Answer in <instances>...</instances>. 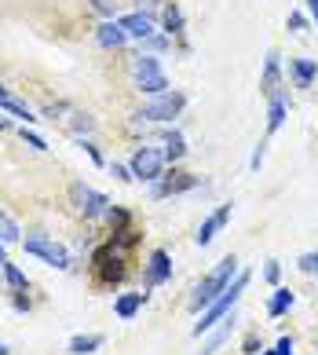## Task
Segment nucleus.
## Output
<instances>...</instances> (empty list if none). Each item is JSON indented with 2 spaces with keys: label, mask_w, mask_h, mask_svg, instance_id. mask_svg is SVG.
Segmentation results:
<instances>
[{
  "label": "nucleus",
  "mask_w": 318,
  "mask_h": 355,
  "mask_svg": "<svg viewBox=\"0 0 318 355\" xmlns=\"http://www.w3.org/2000/svg\"><path fill=\"white\" fill-rule=\"evenodd\" d=\"M249 282H253V275H249V271H238V279H234V282H231V286L223 289V293H220V297H216V300H212V304L202 311V319L194 322V330H191V334H194V337H205V334L216 330V326H220V322L234 311L238 300H242V293L249 289Z\"/></svg>",
  "instance_id": "1"
},
{
  "label": "nucleus",
  "mask_w": 318,
  "mask_h": 355,
  "mask_svg": "<svg viewBox=\"0 0 318 355\" xmlns=\"http://www.w3.org/2000/svg\"><path fill=\"white\" fill-rule=\"evenodd\" d=\"M238 271H242V264H238V257H223L216 268H212L202 282L194 286V293H191V311H205L212 300H216L223 289H227L234 279H238Z\"/></svg>",
  "instance_id": "2"
},
{
  "label": "nucleus",
  "mask_w": 318,
  "mask_h": 355,
  "mask_svg": "<svg viewBox=\"0 0 318 355\" xmlns=\"http://www.w3.org/2000/svg\"><path fill=\"white\" fill-rule=\"evenodd\" d=\"M132 85H136V92H143V96H150V99L172 88L161 59L150 55V51H139V55L132 59Z\"/></svg>",
  "instance_id": "3"
},
{
  "label": "nucleus",
  "mask_w": 318,
  "mask_h": 355,
  "mask_svg": "<svg viewBox=\"0 0 318 355\" xmlns=\"http://www.w3.org/2000/svg\"><path fill=\"white\" fill-rule=\"evenodd\" d=\"M22 249H26V257H37L41 264L55 268V271H70V268H73L70 249H66L62 242H55L51 234H26V239H22Z\"/></svg>",
  "instance_id": "4"
},
{
  "label": "nucleus",
  "mask_w": 318,
  "mask_h": 355,
  "mask_svg": "<svg viewBox=\"0 0 318 355\" xmlns=\"http://www.w3.org/2000/svg\"><path fill=\"white\" fill-rule=\"evenodd\" d=\"M70 205H73V213H77V216H85V220H103V216H106V209H110L114 202L106 198L103 191L88 187L85 180H73V183H70Z\"/></svg>",
  "instance_id": "5"
},
{
  "label": "nucleus",
  "mask_w": 318,
  "mask_h": 355,
  "mask_svg": "<svg viewBox=\"0 0 318 355\" xmlns=\"http://www.w3.org/2000/svg\"><path fill=\"white\" fill-rule=\"evenodd\" d=\"M91 268H96V282L99 286H117L128 275V268H125V253L117 249L114 242H106V245H99L96 249V257H91Z\"/></svg>",
  "instance_id": "6"
},
{
  "label": "nucleus",
  "mask_w": 318,
  "mask_h": 355,
  "mask_svg": "<svg viewBox=\"0 0 318 355\" xmlns=\"http://www.w3.org/2000/svg\"><path fill=\"white\" fill-rule=\"evenodd\" d=\"M183 110H187V96H183V92H161V96H154L147 107H143L136 117L139 121H157V125H168L172 117H179Z\"/></svg>",
  "instance_id": "7"
},
{
  "label": "nucleus",
  "mask_w": 318,
  "mask_h": 355,
  "mask_svg": "<svg viewBox=\"0 0 318 355\" xmlns=\"http://www.w3.org/2000/svg\"><path fill=\"white\" fill-rule=\"evenodd\" d=\"M165 150L161 147H136V154H132V162H128V168H132V176L136 180H143V183H157L165 176Z\"/></svg>",
  "instance_id": "8"
},
{
  "label": "nucleus",
  "mask_w": 318,
  "mask_h": 355,
  "mask_svg": "<svg viewBox=\"0 0 318 355\" xmlns=\"http://www.w3.org/2000/svg\"><path fill=\"white\" fill-rule=\"evenodd\" d=\"M202 187V176H194V173H179V168H165V176L150 183V198L154 202H161V198H176V194H191Z\"/></svg>",
  "instance_id": "9"
},
{
  "label": "nucleus",
  "mask_w": 318,
  "mask_h": 355,
  "mask_svg": "<svg viewBox=\"0 0 318 355\" xmlns=\"http://www.w3.org/2000/svg\"><path fill=\"white\" fill-rule=\"evenodd\" d=\"M231 213H234V205H231V202H223L216 213H209L202 223H197V231H194V245H202V249H205V245L216 242V239H220V231L231 223Z\"/></svg>",
  "instance_id": "10"
},
{
  "label": "nucleus",
  "mask_w": 318,
  "mask_h": 355,
  "mask_svg": "<svg viewBox=\"0 0 318 355\" xmlns=\"http://www.w3.org/2000/svg\"><path fill=\"white\" fill-rule=\"evenodd\" d=\"M143 282H147V289H157L172 282V257L168 249H150L147 264H143Z\"/></svg>",
  "instance_id": "11"
},
{
  "label": "nucleus",
  "mask_w": 318,
  "mask_h": 355,
  "mask_svg": "<svg viewBox=\"0 0 318 355\" xmlns=\"http://www.w3.org/2000/svg\"><path fill=\"white\" fill-rule=\"evenodd\" d=\"M121 22V30L128 33V41H147V37H154V19L150 15H143V11H132V15H121L117 19Z\"/></svg>",
  "instance_id": "12"
},
{
  "label": "nucleus",
  "mask_w": 318,
  "mask_h": 355,
  "mask_svg": "<svg viewBox=\"0 0 318 355\" xmlns=\"http://www.w3.org/2000/svg\"><path fill=\"white\" fill-rule=\"evenodd\" d=\"M147 300H150L147 289H139V293H121V297L114 300V315H117L121 322H132V319L143 311V304H147Z\"/></svg>",
  "instance_id": "13"
},
{
  "label": "nucleus",
  "mask_w": 318,
  "mask_h": 355,
  "mask_svg": "<svg viewBox=\"0 0 318 355\" xmlns=\"http://www.w3.org/2000/svg\"><path fill=\"white\" fill-rule=\"evenodd\" d=\"M96 41H99V48H106V51H121V48L128 44V33L121 30V22L106 19V22H99V30H96Z\"/></svg>",
  "instance_id": "14"
},
{
  "label": "nucleus",
  "mask_w": 318,
  "mask_h": 355,
  "mask_svg": "<svg viewBox=\"0 0 318 355\" xmlns=\"http://www.w3.org/2000/svg\"><path fill=\"white\" fill-rule=\"evenodd\" d=\"M161 150H165V162H168V165H179L183 157L191 154L187 136H183L179 128H168V132H161Z\"/></svg>",
  "instance_id": "15"
},
{
  "label": "nucleus",
  "mask_w": 318,
  "mask_h": 355,
  "mask_svg": "<svg viewBox=\"0 0 318 355\" xmlns=\"http://www.w3.org/2000/svg\"><path fill=\"white\" fill-rule=\"evenodd\" d=\"M278 81H282V55H278V51H267V59H263V77H260V92L271 99L278 92Z\"/></svg>",
  "instance_id": "16"
},
{
  "label": "nucleus",
  "mask_w": 318,
  "mask_h": 355,
  "mask_svg": "<svg viewBox=\"0 0 318 355\" xmlns=\"http://www.w3.org/2000/svg\"><path fill=\"white\" fill-rule=\"evenodd\" d=\"M234 322H238V315L231 311L227 319H223V322L216 326V330H212V334H205L209 340H205V348L197 352V355H216V352H220V348H223V345H227V340H231V330H234Z\"/></svg>",
  "instance_id": "17"
},
{
  "label": "nucleus",
  "mask_w": 318,
  "mask_h": 355,
  "mask_svg": "<svg viewBox=\"0 0 318 355\" xmlns=\"http://www.w3.org/2000/svg\"><path fill=\"white\" fill-rule=\"evenodd\" d=\"M289 77L297 88H311L318 77V59H289Z\"/></svg>",
  "instance_id": "18"
},
{
  "label": "nucleus",
  "mask_w": 318,
  "mask_h": 355,
  "mask_svg": "<svg viewBox=\"0 0 318 355\" xmlns=\"http://www.w3.org/2000/svg\"><path fill=\"white\" fill-rule=\"evenodd\" d=\"M293 304H297V293L289 286H274V293H271V300H267V315L271 319H282V315H289L293 311Z\"/></svg>",
  "instance_id": "19"
},
{
  "label": "nucleus",
  "mask_w": 318,
  "mask_h": 355,
  "mask_svg": "<svg viewBox=\"0 0 318 355\" xmlns=\"http://www.w3.org/2000/svg\"><path fill=\"white\" fill-rule=\"evenodd\" d=\"M285 117H289V99L282 96V92H274V96L267 99V136H274L278 128L285 125Z\"/></svg>",
  "instance_id": "20"
},
{
  "label": "nucleus",
  "mask_w": 318,
  "mask_h": 355,
  "mask_svg": "<svg viewBox=\"0 0 318 355\" xmlns=\"http://www.w3.org/2000/svg\"><path fill=\"white\" fill-rule=\"evenodd\" d=\"M103 345H106L103 334H77V337H70L66 352H70V355H96Z\"/></svg>",
  "instance_id": "21"
},
{
  "label": "nucleus",
  "mask_w": 318,
  "mask_h": 355,
  "mask_svg": "<svg viewBox=\"0 0 318 355\" xmlns=\"http://www.w3.org/2000/svg\"><path fill=\"white\" fill-rule=\"evenodd\" d=\"M4 286L11 293H26L30 289V279H26V271L15 264V260H4Z\"/></svg>",
  "instance_id": "22"
},
{
  "label": "nucleus",
  "mask_w": 318,
  "mask_h": 355,
  "mask_svg": "<svg viewBox=\"0 0 318 355\" xmlns=\"http://www.w3.org/2000/svg\"><path fill=\"white\" fill-rule=\"evenodd\" d=\"M161 30H165L168 37H179V33H183V11H179V4H165V11H161Z\"/></svg>",
  "instance_id": "23"
},
{
  "label": "nucleus",
  "mask_w": 318,
  "mask_h": 355,
  "mask_svg": "<svg viewBox=\"0 0 318 355\" xmlns=\"http://www.w3.org/2000/svg\"><path fill=\"white\" fill-rule=\"evenodd\" d=\"M0 242L4 245H15V242H22V231H19V223L11 220L4 209H0Z\"/></svg>",
  "instance_id": "24"
},
{
  "label": "nucleus",
  "mask_w": 318,
  "mask_h": 355,
  "mask_svg": "<svg viewBox=\"0 0 318 355\" xmlns=\"http://www.w3.org/2000/svg\"><path fill=\"white\" fill-rule=\"evenodd\" d=\"M128 209H121V205H110V209H106V223H110V227L114 231H125L128 227Z\"/></svg>",
  "instance_id": "25"
},
{
  "label": "nucleus",
  "mask_w": 318,
  "mask_h": 355,
  "mask_svg": "<svg viewBox=\"0 0 318 355\" xmlns=\"http://www.w3.org/2000/svg\"><path fill=\"white\" fill-rule=\"evenodd\" d=\"M19 136H22V143H26L30 150H37V154H44V150H48V139H44V136H37L33 128H26V125H22V128H19Z\"/></svg>",
  "instance_id": "26"
},
{
  "label": "nucleus",
  "mask_w": 318,
  "mask_h": 355,
  "mask_svg": "<svg viewBox=\"0 0 318 355\" xmlns=\"http://www.w3.org/2000/svg\"><path fill=\"white\" fill-rule=\"evenodd\" d=\"M77 147H81V150H85L88 157H91V165H99V168L106 165V157H103V150H99V147H96V143H91V139H85V136H77Z\"/></svg>",
  "instance_id": "27"
},
{
  "label": "nucleus",
  "mask_w": 318,
  "mask_h": 355,
  "mask_svg": "<svg viewBox=\"0 0 318 355\" xmlns=\"http://www.w3.org/2000/svg\"><path fill=\"white\" fill-rule=\"evenodd\" d=\"M297 268H300L303 275H311V279H318V249H315V253H303V257L297 260Z\"/></svg>",
  "instance_id": "28"
},
{
  "label": "nucleus",
  "mask_w": 318,
  "mask_h": 355,
  "mask_svg": "<svg viewBox=\"0 0 318 355\" xmlns=\"http://www.w3.org/2000/svg\"><path fill=\"white\" fill-rule=\"evenodd\" d=\"M168 44H172V37H168V33H154V37H147V41H143V48H147L150 55H154V51H165Z\"/></svg>",
  "instance_id": "29"
},
{
  "label": "nucleus",
  "mask_w": 318,
  "mask_h": 355,
  "mask_svg": "<svg viewBox=\"0 0 318 355\" xmlns=\"http://www.w3.org/2000/svg\"><path fill=\"white\" fill-rule=\"evenodd\" d=\"M263 157H267V139H260V143H256L253 157H249V173H260V168H263Z\"/></svg>",
  "instance_id": "30"
},
{
  "label": "nucleus",
  "mask_w": 318,
  "mask_h": 355,
  "mask_svg": "<svg viewBox=\"0 0 318 355\" xmlns=\"http://www.w3.org/2000/svg\"><path fill=\"white\" fill-rule=\"evenodd\" d=\"M263 279H267L271 286H278L282 282V264H278V260H267V264H263Z\"/></svg>",
  "instance_id": "31"
},
{
  "label": "nucleus",
  "mask_w": 318,
  "mask_h": 355,
  "mask_svg": "<svg viewBox=\"0 0 318 355\" xmlns=\"http://www.w3.org/2000/svg\"><path fill=\"white\" fill-rule=\"evenodd\" d=\"M11 308H15L19 315H30L33 311V300L26 297V293H11Z\"/></svg>",
  "instance_id": "32"
},
{
  "label": "nucleus",
  "mask_w": 318,
  "mask_h": 355,
  "mask_svg": "<svg viewBox=\"0 0 318 355\" xmlns=\"http://www.w3.org/2000/svg\"><path fill=\"white\" fill-rule=\"evenodd\" d=\"M110 176H114L117 183H132V180H136V176H132V168L121 165V162H114V165H110Z\"/></svg>",
  "instance_id": "33"
},
{
  "label": "nucleus",
  "mask_w": 318,
  "mask_h": 355,
  "mask_svg": "<svg viewBox=\"0 0 318 355\" xmlns=\"http://www.w3.org/2000/svg\"><path fill=\"white\" fill-rule=\"evenodd\" d=\"M91 8H96L103 19H114V11H117V0H91Z\"/></svg>",
  "instance_id": "34"
},
{
  "label": "nucleus",
  "mask_w": 318,
  "mask_h": 355,
  "mask_svg": "<svg viewBox=\"0 0 318 355\" xmlns=\"http://www.w3.org/2000/svg\"><path fill=\"white\" fill-rule=\"evenodd\" d=\"M271 352L274 355H297V345H293V337H278V345Z\"/></svg>",
  "instance_id": "35"
},
{
  "label": "nucleus",
  "mask_w": 318,
  "mask_h": 355,
  "mask_svg": "<svg viewBox=\"0 0 318 355\" xmlns=\"http://www.w3.org/2000/svg\"><path fill=\"white\" fill-rule=\"evenodd\" d=\"M289 30H293V33H303V30H308V19H303L300 11H293V15H289Z\"/></svg>",
  "instance_id": "36"
},
{
  "label": "nucleus",
  "mask_w": 318,
  "mask_h": 355,
  "mask_svg": "<svg viewBox=\"0 0 318 355\" xmlns=\"http://www.w3.org/2000/svg\"><path fill=\"white\" fill-rule=\"evenodd\" d=\"M242 352H245V355H260V352H263V348H260V337H256V334H253V337H245Z\"/></svg>",
  "instance_id": "37"
},
{
  "label": "nucleus",
  "mask_w": 318,
  "mask_h": 355,
  "mask_svg": "<svg viewBox=\"0 0 318 355\" xmlns=\"http://www.w3.org/2000/svg\"><path fill=\"white\" fill-rule=\"evenodd\" d=\"M11 125H15V121L8 117V110H0V132H11Z\"/></svg>",
  "instance_id": "38"
},
{
  "label": "nucleus",
  "mask_w": 318,
  "mask_h": 355,
  "mask_svg": "<svg viewBox=\"0 0 318 355\" xmlns=\"http://www.w3.org/2000/svg\"><path fill=\"white\" fill-rule=\"evenodd\" d=\"M4 260H8V245L0 242V264H4Z\"/></svg>",
  "instance_id": "39"
},
{
  "label": "nucleus",
  "mask_w": 318,
  "mask_h": 355,
  "mask_svg": "<svg viewBox=\"0 0 318 355\" xmlns=\"http://www.w3.org/2000/svg\"><path fill=\"white\" fill-rule=\"evenodd\" d=\"M308 8H311V11H318V0H308Z\"/></svg>",
  "instance_id": "40"
},
{
  "label": "nucleus",
  "mask_w": 318,
  "mask_h": 355,
  "mask_svg": "<svg viewBox=\"0 0 318 355\" xmlns=\"http://www.w3.org/2000/svg\"><path fill=\"white\" fill-rule=\"evenodd\" d=\"M0 355H11V352H8V345H0Z\"/></svg>",
  "instance_id": "41"
},
{
  "label": "nucleus",
  "mask_w": 318,
  "mask_h": 355,
  "mask_svg": "<svg viewBox=\"0 0 318 355\" xmlns=\"http://www.w3.org/2000/svg\"><path fill=\"white\" fill-rule=\"evenodd\" d=\"M311 15H315V22H318V11H311Z\"/></svg>",
  "instance_id": "42"
},
{
  "label": "nucleus",
  "mask_w": 318,
  "mask_h": 355,
  "mask_svg": "<svg viewBox=\"0 0 318 355\" xmlns=\"http://www.w3.org/2000/svg\"><path fill=\"white\" fill-rule=\"evenodd\" d=\"M260 355H274V352H260Z\"/></svg>",
  "instance_id": "43"
}]
</instances>
